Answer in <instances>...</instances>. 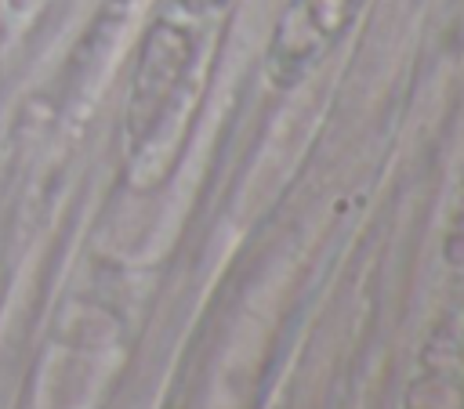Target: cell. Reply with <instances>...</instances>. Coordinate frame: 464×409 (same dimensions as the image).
Here are the masks:
<instances>
[{
  "mask_svg": "<svg viewBox=\"0 0 464 409\" xmlns=\"http://www.w3.org/2000/svg\"><path fill=\"white\" fill-rule=\"evenodd\" d=\"M366 0H290L268 43V76L279 87L297 83L355 22Z\"/></svg>",
  "mask_w": 464,
  "mask_h": 409,
  "instance_id": "cell-1",
  "label": "cell"
},
{
  "mask_svg": "<svg viewBox=\"0 0 464 409\" xmlns=\"http://www.w3.org/2000/svg\"><path fill=\"white\" fill-rule=\"evenodd\" d=\"M36 4H40V0H4V11H7L11 18H25Z\"/></svg>",
  "mask_w": 464,
  "mask_h": 409,
  "instance_id": "cell-2",
  "label": "cell"
}]
</instances>
